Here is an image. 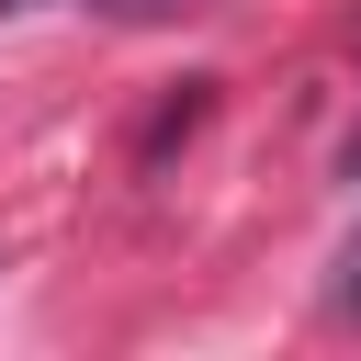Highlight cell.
<instances>
[{
    "label": "cell",
    "instance_id": "7a4b0ae2",
    "mask_svg": "<svg viewBox=\"0 0 361 361\" xmlns=\"http://www.w3.org/2000/svg\"><path fill=\"white\" fill-rule=\"evenodd\" d=\"M0 11H23V0H0Z\"/></svg>",
    "mask_w": 361,
    "mask_h": 361
},
{
    "label": "cell",
    "instance_id": "6da1fadb",
    "mask_svg": "<svg viewBox=\"0 0 361 361\" xmlns=\"http://www.w3.org/2000/svg\"><path fill=\"white\" fill-rule=\"evenodd\" d=\"M338 316H350V327H361V237H350V248H338Z\"/></svg>",
    "mask_w": 361,
    "mask_h": 361
}]
</instances>
